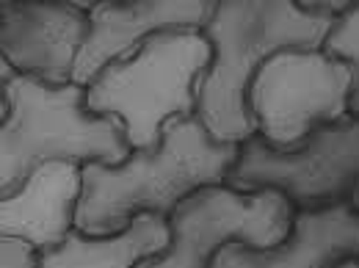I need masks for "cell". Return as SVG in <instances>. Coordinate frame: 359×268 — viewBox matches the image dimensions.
Returning <instances> with one entry per match:
<instances>
[{
  "label": "cell",
  "mask_w": 359,
  "mask_h": 268,
  "mask_svg": "<svg viewBox=\"0 0 359 268\" xmlns=\"http://www.w3.org/2000/svg\"><path fill=\"white\" fill-rule=\"evenodd\" d=\"M334 14L293 0H216L205 36L213 64L196 86V116L216 141L246 144L257 135L246 91L257 69L282 50H320Z\"/></svg>",
  "instance_id": "1"
},
{
  "label": "cell",
  "mask_w": 359,
  "mask_h": 268,
  "mask_svg": "<svg viewBox=\"0 0 359 268\" xmlns=\"http://www.w3.org/2000/svg\"><path fill=\"white\" fill-rule=\"evenodd\" d=\"M241 144L216 141L199 116H177L166 125L161 147L133 152L119 166L86 163L75 227L86 235L125 232L138 213L169 219L180 202L205 185L224 182Z\"/></svg>",
  "instance_id": "2"
},
{
  "label": "cell",
  "mask_w": 359,
  "mask_h": 268,
  "mask_svg": "<svg viewBox=\"0 0 359 268\" xmlns=\"http://www.w3.org/2000/svg\"><path fill=\"white\" fill-rule=\"evenodd\" d=\"M0 196L53 161L119 166L133 155L122 119L91 114L78 83L50 86L17 72L0 86Z\"/></svg>",
  "instance_id": "3"
},
{
  "label": "cell",
  "mask_w": 359,
  "mask_h": 268,
  "mask_svg": "<svg viewBox=\"0 0 359 268\" xmlns=\"http://www.w3.org/2000/svg\"><path fill=\"white\" fill-rule=\"evenodd\" d=\"M213 64L202 31H161L147 36L130 58L108 64L86 89V108L116 116L133 152L161 147L177 116H196V86Z\"/></svg>",
  "instance_id": "4"
},
{
  "label": "cell",
  "mask_w": 359,
  "mask_h": 268,
  "mask_svg": "<svg viewBox=\"0 0 359 268\" xmlns=\"http://www.w3.org/2000/svg\"><path fill=\"white\" fill-rule=\"evenodd\" d=\"M351 86L346 61L323 50H282L252 78L246 105L271 149L293 152L313 130L348 116Z\"/></svg>",
  "instance_id": "5"
},
{
  "label": "cell",
  "mask_w": 359,
  "mask_h": 268,
  "mask_svg": "<svg viewBox=\"0 0 359 268\" xmlns=\"http://www.w3.org/2000/svg\"><path fill=\"white\" fill-rule=\"evenodd\" d=\"M293 202L276 191L241 194L224 182L185 196L169 216V249L135 268H210L226 243L273 249L293 229Z\"/></svg>",
  "instance_id": "6"
},
{
  "label": "cell",
  "mask_w": 359,
  "mask_h": 268,
  "mask_svg": "<svg viewBox=\"0 0 359 268\" xmlns=\"http://www.w3.org/2000/svg\"><path fill=\"white\" fill-rule=\"evenodd\" d=\"M224 185L241 194L276 188L296 210L348 202L359 185V116L348 114L318 128L293 152L271 149L260 135H252L241 144Z\"/></svg>",
  "instance_id": "7"
},
{
  "label": "cell",
  "mask_w": 359,
  "mask_h": 268,
  "mask_svg": "<svg viewBox=\"0 0 359 268\" xmlns=\"http://www.w3.org/2000/svg\"><path fill=\"white\" fill-rule=\"evenodd\" d=\"M91 34V17L75 3H0V55L50 86H69Z\"/></svg>",
  "instance_id": "8"
},
{
  "label": "cell",
  "mask_w": 359,
  "mask_h": 268,
  "mask_svg": "<svg viewBox=\"0 0 359 268\" xmlns=\"http://www.w3.org/2000/svg\"><path fill=\"white\" fill-rule=\"evenodd\" d=\"M216 0H100L91 11V34L75 64L72 83L89 89L114 61L130 58L141 42L161 31H205Z\"/></svg>",
  "instance_id": "9"
},
{
  "label": "cell",
  "mask_w": 359,
  "mask_h": 268,
  "mask_svg": "<svg viewBox=\"0 0 359 268\" xmlns=\"http://www.w3.org/2000/svg\"><path fill=\"white\" fill-rule=\"evenodd\" d=\"M359 260V210L348 202L299 208L290 235L273 249L226 243L210 268H334Z\"/></svg>",
  "instance_id": "10"
},
{
  "label": "cell",
  "mask_w": 359,
  "mask_h": 268,
  "mask_svg": "<svg viewBox=\"0 0 359 268\" xmlns=\"http://www.w3.org/2000/svg\"><path fill=\"white\" fill-rule=\"evenodd\" d=\"M83 194V169L53 161L39 166L25 185L0 196V235L31 241L39 252L55 249L75 229V213Z\"/></svg>",
  "instance_id": "11"
},
{
  "label": "cell",
  "mask_w": 359,
  "mask_h": 268,
  "mask_svg": "<svg viewBox=\"0 0 359 268\" xmlns=\"http://www.w3.org/2000/svg\"><path fill=\"white\" fill-rule=\"evenodd\" d=\"M169 219L158 213H138L125 232L86 235L78 227L55 249L42 252L39 268H135L141 260L169 249Z\"/></svg>",
  "instance_id": "12"
},
{
  "label": "cell",
  "mask_w": 359,
  "mask_h": 268,
  "mask_svg": "<svg viewBox=\"0 0 359 268\" xmlns=\"http://www.w3.org/2000/svg\"><path fill=\"white\" fill-rule=\"evenodd\" d=\"M320 50L351 67L354 86H351V97H348V114L359 116V3H351L334 20V25L329 28Z\"/></svg>",
  "instance_id": "13"
},
{
  "label": "cell",
  "mask_w": 359,
  "mask_h": 268,
  "mask_svg": "<svg viewBox=\"0 0 359 268\" xmlns=\"http://www.w3.org/2000/svg\"><path fill=\"white\" fill-rule=\"evenodd\" d=\"M39 263L42 252L31 241L0 235V268H39Z\"/></svg>",
  "instance_id": "14"
},
{
  "label": "cell",
  "mask_w": 359,
  "mask_h": 268,
  "mask_svg": "<svg viewBox=\"0 0 359 268\" xmlns=\"http://www.w3.org/2000/svg\"><path fill=\"white\" fill-rule=\"evenodd\" d=\"M334 268H359V260H343L340 266H334Z\"/></svg>",
  "instance_id": "15"
},
{
  "label": "cell",
  "mask_w": 359,
  "mask_h": 268,
  "mask_svg": "<svg viewBox=\"0 0 359 268\" xmlns=\"http://www.w3.org/2000/svg\"><path fill=\"white\" fill-rule=\"evenodd\" d=\"M351 205L359 210V185H357V191H354V196H351Z\"/></svg>",
  "instance_id": "16"
}]
</instances>
